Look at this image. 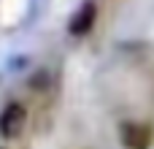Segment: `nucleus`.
Here are the masks:
<instances>
[{"mask_svg":"<svg viewBox=\"0 0 154 149\" xmlns=\"http://www.w3.org/2000/svg\"><path fill=\"white\" fill-rule=\"evenodd\" d=\"M24 122H27V111L22 103H8L3 111H0V136L3 138H16L22 136L24 130Z\"/></svg>","mask_w":154,"mask_h":149,"instance_id":"1","label":"nucleus"},{"mask_svg":"<svg viewBox=\"0 0 154 149\" xmlns=\"http://www.w3.org/2000/svg\"><path fill=\"white\" fill-rule=\"evenodd\" d=\"M119 138L127 149H149L152 128L143 125V122H122L119 125Z\"/></svg>","mask_w":154,"mask_h":149,"instance_id":"2","label":"nucleus"},{"mask_svg":"<svg viewBox=\"0 0 154 149\" xmlns=\"http://www.w3.org/2000/svg\"><path fill=\"white\" fill-rule=\"evenodd\" d=\"M95 19H97V5H95V0H84V3L73 11V16L68 19V33H70V35H87V33L92 30Z\"/></svg>","mask_w":154,"mask_h":149,"instance_id":"3","label":"nucleus"},{"mask_svg":"<svg viewBox=\"0 0 154 149\" xmlns=\"http://www.w3.org/2000/svg\"><path fill=\"white\" fill-rule=\"evenodd\" d=\"M49 84H51L49 71H38V73H32V79H30V87H32V90H46Z\"/></svg>","mask_w":154,"mask_h":149,"instance_id":"4","label":"nucleus"}]
</instances>
